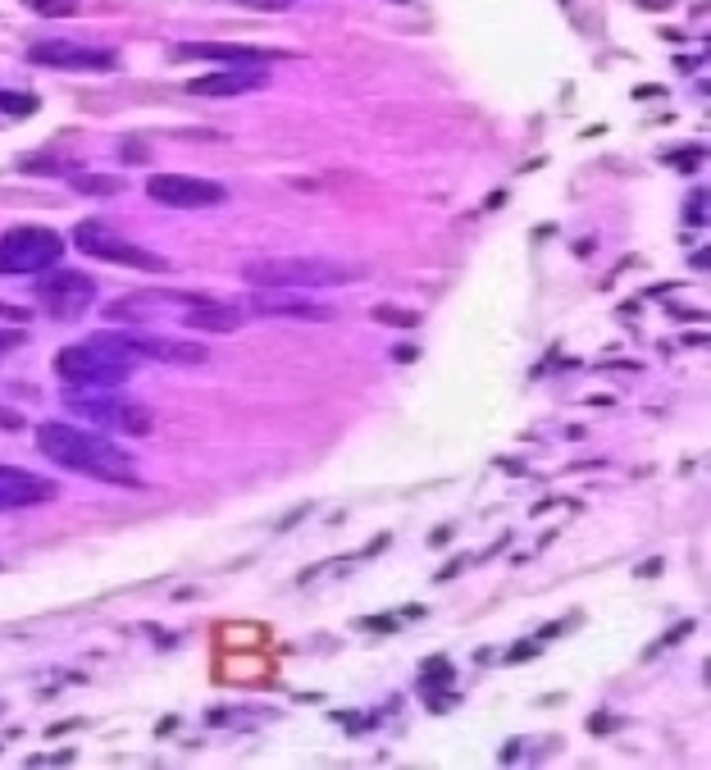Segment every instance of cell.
<instances>
[{
  "mask_svg": "<svg viewBox=\"0 0 711 770\" xmlns=\"http://www.w3.org/2000/svg\"><path fill=\"white\" fill-rule=\"evenodd\" d=\"M178 60H215V64H269V60H283V55L265 51V46H247V42H183V46H178Z\"/></svg>",
  "mask_w": 711,
  "mask_h": 770,
  "instance_id": "9a60e30c",
  "label": "cell"
},
{
  "mask_svg": "<svg viewBox=\"0 0 711 770\" xmlns=\"http://www.w3.org/2000/svg\"><path fill=\"white\" fill-rule=\"evenodd\" d=\"M28 60L60 73H110L119 64V55L87 42H69V37H42V42L28 46Z\"/></svg>",
  "mask_w": 711,
  "mask_h": 770,
  "instance_id": "ba28073f",
  "label": "cell"
},
{
  "mask_svg": "<svg viewBox=\"0 0 711 770\" xmlns=\"http://www.w3.org/2000/svg\"><path fill=\"white\" fill-rule=\"evenodd\" d=\"M37 301H42L46 315L55 319H83L96 301V283L78 269H46V278L37 283Z\"/></svg>",
  "mask_w": 711,
  "mask_h": 770,
  "instance_id": "52a82bcc",
  "label": "cell"
},
{
  "mask_svg": "<svg viewBox=\"0 0 711 770\" xmlns=\"http://www.w3.org/2000/svg\"><path fill=\"white\" fill-rule=\"evenodd\" d=\"M374 319H379V324H406V329H415V324H420L415 315H402V310H388V306L374 310Z\"/></svg>",
  "mask_w": 711,
  "mask_h": 770,
  "instance_id": "d6986e66",
  "label": "cell"
},
{
  "mask_svg": "<svg viewBox=\"0 0 711 770\" xmlns=\"http://www.w3.org/2000/svg\"><path fill=\"white\" fill-rule=\"evenodd\" d=\"M19 338H23V333H0V351H10Z\"/></svg>",
  "mask_w": 711,
  "mask_h": 770,
  "instance_id": "603a6c76",
  "label": "cell"
},
{
  "mask_svg": "<svg viewBox=\"0 0 711 770\" xmlns=\"http://www.w3.org/2000/svg\"><path fill=\"white\" fill-rule=\"evenodd\" d=\"M137 365H142V360L128 356V351L114 342V333H96V338H87V342L60 347L51 360L55 379L69 383V388H119V383H128L137 374Z\"/></svg>",
  "mask_w": 711,
  "mask_h": 770,
  "instance_id": "7a4b0ae2",
  "label": "cell"
},
{
  "mask_svg": "<svg viewBox=\"0 0 711 770\" xmlns=\"http://www.w3.org/2000/svg\"><path fill=\"white\" fill-rule=\"evenodd\" d=\"M83 192H119V178H78Z\"/></svg>",
  "mask_w": 711,
  "mask_h": 770,
  "instance_id": "ffe728a7",
  "label": "cell"
},
{
  "mask_svg": "<svg viewBox=\"0 0 711 770\" xmlns=\"http://www.w3.org/2000/svg\"><path fill=\"white\" fill-rule=\"evenodd\" d=\"M361 274H365L361 265H347V260H333V256H265L242 265V278L251 288H301V292L342 288V283H351Z\"/></svg>",
  "mask_w": 711,
  "mask_h": 770,
  "instance_id": "3957f363",
  "label": "cell"
},
{
  "mask_svg": "<svg viewBox=\"0 0 711 770\" xmlns=\"http://www.w3.org/2000/svg\"><path fill=\"white\" fill-rule=\"evenodd\" d=\"M689 224H702V196H693L689 201Z\"/></svg>",
  "mask_w": 711,
  "mask_h": 770,
  "instance_id": "44dd1931",
  "label": "cell"
},
{
  "mask_svg": "<svg viewBox=\"0 0 711 770\" xmlns=\"http://www.w3.org/2000/svg\"><path fill=\"white\" fill-rule=\"evenodd\" d=\"M260 87H269L265 64H228V69H219V73L192 78L187 92L192 96H247V92H260Z\"/></svg>",
  "mask_w": 711,
  "mask_h": 770,
  "instance_id": "4fadbf2b",
  "label": "cell"
},
{
  "mask_svg": "<svg viewBox=\"0 0 711 770\" xmlns=\"http://www.w3.org/2000/svg\"><path fill=\"white\" fill-rule=\"evenodd\" d=\"M60 493L55 479L46 474H32L23 465H5L0 461V511H28V506H42Z\"/></svg>",
  "mask_w": 711,
  "mask_h": 770,
  "instance_id": "8fae6325",
  "label": "cell"
},
{
  "mask_svg": "<svg viewBox=\"0 0 711 770\" xmlns=\"http://www.w3.org/2000/svg\"><path fill=\"white\" fill-rule=\"evenodd\" d=\"M247 5H260V10H283V5H292V0H247Z\"/></svg>",
  "mask_w": 711,
  "mask_h": 770,
  "instance_id": "7402d4cb",
  "label": "cell"
},
{
  "mask_svg": "<svg viewBox=\"0 0 711 770\" xmlns=\"http://www.w3.org/2000/svg\"><path fill=\"white\" fill-rule=\"evenodd\" d=\"M28 5H32L37 14H73V10H78L73 0H28Z\"/></svg>",
  "mask_w": 711,
  "mask_h": 770,
  "instance_id": "ac0fdd59",
  "label": "cell"
},
{
  "mask_svg": "<svg viewBox=\"0 0 711 770\" xmlns=\"http://www.w3.org/2000/svg\"><path fill=\"white\" fill-rule=\"evenodd\" d=\"M73 247H83L87 256H96V260H110V265L146 269V274H165V269H169V260H165V256H155V251L137 247V242L119 237L114 228H105V224H92V219L73 228Z\"/></svg>",
  "mask_w": 711,
  "mask_h": 770,
  "instance_id": "8992f818",
  "label": "cell"
},
{
  "mask_svg": "<svg viewBox=\"0 0 711 770\" xmlns=\"http://www.w3.org/2000/svg\"><path fill=\"white\" fill-rule=\"evenodd\" d=\"M242 319H247V310L206 301V306H192V310H187V315H183V329H192V333H237V329H242Z\"/></svg>",
  "mask_w": 711,
  "mask_h": 770,
  "instance_id": "2e32d148",
  "label": "cell"
},
{
  "mask_svg": "<svg viewBox=\"0 0 711 770\" xmlns=\"http://www.w3.org/2000/svg\"><path fill=\"white\" fill-rule=\"evenodd\" d=\"M114 342L137 360H169V365H206V347L201 342H183V338H160V333H128V329H110Z\"/></svg>",
  "mask_w": 711,
  "mask_h": 770,
  "instance_id": "30bf717a",
  "label": "cell"
},
{
  "mask_svg": "<svg viewBox=\"0 0 711 770\" xmlns=\"http://www.w3.org/2000/svg\"><path fill=\"white\" fill-rule=\"evenodd\" d=\"M69 411L78 415V420H87L92 429H124V433H133V438H146V433H151L146 406L114 397V388H73Z\"/></svg>",
  "mask_w": 711,
  "mask_h": 770,
  "instance_id": "5b68a950",
  "label": "cell"
},
{
  "mask_svg": "<svg viewBox=\"0 0 711 770\" xmlns=\"http://www.w3.org/2000/svg\"><path fill=\"white\" fill-rule=\"evenodd\" d=\"M64 242L55 228L42 224H19L10 233H0V274H46L60 265Z\"/></svg>",
  "mask_w": 711,
  "mask_h": 770,
  "instance_id": "277c9868",
  "label": "cell"
},
{
  "mask_svg": "<svg viewBox=\"0 0 711 770\" xmlns=\"http://www.w3.org/2000/svg\"><path fill=\"white\" fill-rule=\"evenodd\" d=\"M37 452L51 465L73 474H87L96 483H124V488H137V465L133 456L119 447L114 438H105V429H87V424H60L46 420L37 424Z\"/></svg>",
  "mask_w": 711,
  "mask_h": 770,
  "instance_id": "6da1fadb",
  "label": "cell"
},
{
  "mask_svg": "<svg viewBox=\"0 0 711 770\" xmlns=\"http://www.w3.org/2000/svg\"><path fill=\"white\" fill-rule=\"evenodd\" d=\"M251 310H256V315L320 319V324H329V319H333L329 306H320V301L310 297V292H301V288H256V297H251Z\"/></svg>",
  "mask_w": 711,
  "mask_h": 770,
  "instance_id": "5bb4252c",
  "label": "cell"
},
{
  "mask_svg": "<svg viewBox=\"0 0 711 770\" xmlns=\"http://www.w3.org/2000/svg\"><path fill=\"white\" fill-rule=\"evenodd\" d=\"M146 196L155 206H169V210H206L219 206L228 196L224 183L215 178H196V174H155L146 178Z\"/></svg>",
  "mask_w": 711,
  "mask_h": 770,
  "instance_id": "9c48e42d",
  "label": "cell"
},
{
  "mask_svg": "<svg viewBox=\"0 0 711 770\" xmlns=\"http://www.w3.org/2000/svg\"><path fill=\"white\" fill-rule=\"evenodd\" d=\"M206 292H151V297H128V301H114L110 319H133V329H146L155 315L165 310H192V306H206Z\"/></svg>",
  "mask_w": 711,
  "mask_h": 770,
  "instance_id": "7c38bea8",
  "label": "cell"
},
{
  "mask_svg": "<svg viewBox=\"0 0 711 770\" xmlns=\"http://www.w3.org/2000/svg\"><path fill=\"white\" fill-rule=\"evenodd\" d=\"M0 110L5 114H14V119H28L32 110H37V96H28V92H0Z\"/></svg>",
  "mask_w": 711,
  "mask_h": 770,
  "instance_id": "e0dca14e",
  "label": "cell"
}]
</instances>
